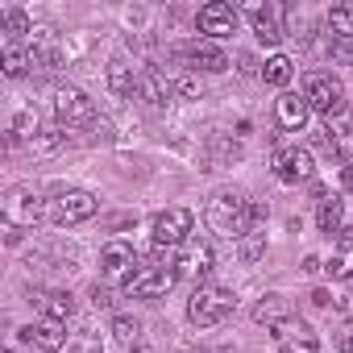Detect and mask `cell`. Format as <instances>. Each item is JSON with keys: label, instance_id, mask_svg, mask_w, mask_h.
I'll use <instances>...</instances> for the list:
<instances>
[{"label": "cell", "instance_id": "1", "mask_svg": "<svg viewBox=\"0 0 353 353\" xmlns=\"http://www.w3.org/2000/svg\"><path fill=\"white\" fill-rule=\"evenodd\" d=\"M208 225H212V233H221V237H245L250 225H254L250 200H241L237 192H216V196L208 200Z\"/></svg>", "mask_w": 353, "mask_h": 353}, {"label": "cell", "instance_id": "2", "mask_svg": "<svg viewBox=\"0 0 353 353\" xmlns=\"http://www.w3.org/2000/svg\"><path fill=\"white\" fill-rule=\"evenodd\" d=\"M233 303H237V299H233V291L212 287V283H200V287H196V295H192V303H188V316H192V324L212 328V324L229 320Z\"/></svg>", "mask_w": 353, "mask_h": 353}, {"label": "cell", "instance_id": "3", "mask_svg": "<svg viewBox=\"0 0 353 353\" xmlns=\"http://www.w3.org/2000/svg\"><path fill=\"white\" fill-rule=\"evenodd\" d=\"M0 212H5V225H9V229H34V225L46 216V204L38 200L34 188L17 183V188L5 192V200H0Z\"/></svg>", "mask_w": 353, "mask_h": 353}, {"label": "cell", "instance_id": "4", "mask_svg": "<svg viewBox=\"0 0 353 353\" xmlns=\"http://www.w3.org/2000/svg\"><path fill=\"white\" fill-rule=\"evenodd\" d=\"M303 100H307L312 112H320V117H336V112L345 108V88H341L336 75L316 71V75L303 79Z\"/></svg>", "mask_w": 353, "mask_h": 353}, {"label": "cell", "instance_id": "5", "mask_svg": "<svg viewBox=\"0 0 353 353\" xmlns=\"http://www.w3.org/2000/svg\"><path fill=\"white\" fill-rule=\"evenodd\" d=\"M170 287H174V270H170V266H158V262L137 266V270L125 279V295H133V299H158V295H166Z\"/></svg>", "mask_w": 353, "mask_h": 353}, {"label": "cell", "instance_id": "6", "mask_svg": "<svg viewBox=\"0 0 353 353\" xmlns=\"http://www.w3.org/2000/svg\"><path fill=\"white\" fill-rule=\"evenodd\" d=\"M50 216H54V225H83V221H92L96 216V196L92 192H79V188H71V192H59L54 196V204H50Z\"/></svg>", "mask_w": 353, "mask_h": 353}, {"label": "cell", "instance_id": "7", "mask_svg": "<svg viewBox=\"0 0 353 353\" xmlns=\"http://www.w3.org/2000/svg\"><path fill=\"white\" fill-rule=\"evenodd\" d=\"M50 104H54V117H59V125H83V121H92V117H96L92 100H88L79 88H71V83H59Z\"/></svg>", "mask_w": 353, "mask_h": 353}, {"label": "cell", "instance_id": "8", "mask_svg": "<svg viewBox=\"0 0 353 353\" xmlns=\"http://www.w3.org/2000/svg\"><path fill=\"white\" fill-rule=\"evenodd\" d=\"M192 225H196V216H192L188 208H166V212L154 216V241L166 245V250H174V245H183V241H188Z\"/></svg>", "mask_w": 353, "mask_h": 353}, {"label": "cell", "instance_id": "9", "mask_svg": "<svg viewBox=\"0 0 353 353\" xmlns=\"http://www.w3.org/2000/svg\"><path fill=\"white\" fill-rule=\"evenodd\" d=\"M274 341H279V349L283 353H320V336H316V328L307 324V320H283V324H274Z\"/></svg>", "mask_w": 353, "mask_h": 353}, {"label": "cell", "instance_id": "10", "mask_svg": "<svg viewBox=\"0 0 353 353\" xmlns=\"http://www.w3.org/2000/svg\"><path fill=\"white\" fill-rule=\"evenodd\" d=\"M237 21H241V13H237L233 5H225V0H212V5H204L200 17H196L200 34H208L212 42H216V38H233V34H237Z\"/></svg>", "mask_w": 353, "mask_h": 353}, {"label": "cell", "instance_id": "11", "mask_svg": "<svg viewBox=\"0 0 353 353\" xmlns=\"http://www.w3.org/2000/svg\"><path fill=\"white\" fill-rule=\"evenodd\" d=\"M274 174H279L283 183H303V179H312V154L299 150V145L274 150Z\"/></svg>", "mask_w": 353, "mask_h": 353}, {"label": "cell", "instance_id": "12", "mask_svg": "<svg viewBox=\"0 0 353 353\" xmlns=\"http://www.w3.org/2000/svg\"><path fill=\"white\" fill-rule=\"evenodd\" d=\"M170 270H174V279H204L212 270V245H192L183 254H174Z\"/></svg>", "mask_w": 353, "mask_h": 353}, {"label": "cell", "instance_id": "13", "mask_svg": "<svg viewBox=\"0 0 353 353\" xmlns=\"http://www.w3.org/2000/svg\"><path fill=\"white\" fill-rule=\"evenodd\" d=\"M100 266H104V274H108V279H129V274H133V266H137V254H133V245H129V241H108V245H104V254H100Z\"/></svg>", "mask_w": 353, "mask_h": 353}, {"label": "cell", "instance_id": "14", "mask_svg": "<svg viewBox=\"0 0 353 353\" xmlns=\"http://www.w3.org/2000/svg\"><path fill=\"white\" fill-rule=\"evenodd\" d=\"M307 100L303 96H295V92H283L279 100H274V117H279V125L287 129V133H299L303 125H307Z\"/></svg>", "mask_w": 353, "mask_h": 353}, {"label": "cell", "instance_id": "15", "mask_svg": "<svg viewBox=\"0 0 353 353\" xmlns=\"http://www.w3.org/2000/svg\"><path fill=\"white\" fill-rule=\"evenodd\" d=\"M183 59H188L196 71H212V75L229 67V59H225V50H221L216 42H192V46L183 50Z\"/></svg>", "mask_w": 353, "mask_h": 353}, {"label": "cell", "instance_id": "16", "mask_svg": "<svg viewBox=\"0 0 353 353\" xmlns=\"http://www.w3.org/2000/svg\"><path fill=\"white\" fill-rule=\"evenodd\" d=\"M21 336H26V341H34V345H38V349H46V353H59V349L67 345V328H63L59 320L30 324V328H21Z\"/></svg>", "mask_w": 353, "mask_h": 353}, {"label": "cell", "instance_id": "17", "mask_svg": "<svg viewBox=\"0 0 353 353\" xmlns=\"http://www.w3.org/2000/svg\"><path fill=\"white\" fill-rule=\"evenodd\" d=\"M254 320L258 324H283V320H291V299L287 295H262L254 303Z\"/></svg>", "mask_w": 353, "mask_h": 353}, {"label": "cell", "instance_id": "18", "mask_svg": "<svg viewBox=\"0 0 353 353\" xmlns=\"http://www.w3.org/2000/svg\"><path fill=\"white\" fill-rule=\"evenodd\" d=\"M38 299V307L46 312V320H71L75 316V299H71V291H46V295H34Z\"/></svg>", "mask_w": 353, "mask_h": 353}, {"label": "cell", "instance_id": "19", "mask_svg": "<svg viewBox=\"0 0 353 353\" xmlns=\"http://www.w3.org/2000/svg\"><path fill=\"white\" fill-rule=\"evenodd\" d=\"M137 96H141L150 108H162L166 96H170V83H166L158 71H141V79H137Z\"/></svg>", "mask_w": 353, "mask_h": 353}, {"label": "cell", "instance_id": "20", "mask_svg": "<svg viewBox=\"0 0 353 353\" xmlns=\"http://www.w3.org/2000/svg\"><path fill=\"white\" fill-rule=\"evenodd\" d=\"M250 17H254V34H258V42H266V46H279V42H283V30H279V21H274L270 9L250 5Z\"/></svg>", "mask_w": 353, "mask_h": 353}, {"label": "cell", "instance_id": "21", "mask_svg": "<svg viewBox=\"0 0 353 353\" xmlns=\"http://www.w3.org/2000/svg\"><path fill=\"white\" fill-rule=\"evenodd\" d=\"M291 75H295V63H291L287 54H270V59H266V67H262V79H266L270 88H287V83H291Z\"/></svg>", "mask_w": 353, "mask_h": 353}, {"label": "cell", "instance_id": "22", "mask_svg": "<svg viewBox=\"0 0 353 353\" xmlns=\"http://www.w3.org/2000/svg\"><path fill=\"white\" fill-rule=\"evenodd\" d=\"M341 216H345L341 200H336V196H320V208H316V225H320L324 233H341Z\"/></svg>", "mask_w": 353, "mask_h": 353}, {"label": "cell", "instance_id": "23", "mask_svg": "<svg viewBox=\"0 0 353 353\" xmlns=\"http://www.w3.org/2000/svg\"><path fill=\"white\" fill-rule=\"evenodd\" d=\"M137 79H141V75H133L129 63H112V67H108V88H112L117 96H133V92H137Z\"/></svg>", "mask_w": 353, "mask_h": 353}, {"label": "cell", "instance_id": "24", "mask_svg": "<svg viewBox=\"0 0 353 353\" xmlns=\"http://www.w3.org/2000/svg\"><path fill=\"white\" fill-rule=\"evenodd\" d=\"M112 341H117V349H125V353H129V349L141 341V324H137V320H129V316H117V320H112Z\"/></svg>", "mask_w": 353, "mask_h": 353}, {"label": "cell", "instance_id": "25", "mask_svg": "<svg viewBox=\"0 0 353 353\" xmlns=\"http://www.w3.org/2000/svg\"><path fill=\"white\" fill-rule=\"evenodd\" d=\"M324 26H328L332 42H345V38H353V13H349V9H332Z\"/></svg>", "mask_w": 353, "mask_h": 353}, {"label": "cell", "instance_id": "26", "mask_svg": "<svg viewBox=\"0 0 353 353\" xmlns=\"http://www.w3.org/2000/svg\"><path fill=\"white\" fill-rule=\"evenodd\" d=\"M30 71V50H21V46H5V75L9 79H21Z\"/></svg>", "mask_w": 353, "mask_h": 353}, {"label": "cell", "instance_id": "27", "mask_svg": "<svg viewBox=\"0 0 353 353\" xmlns=\"http://www.w3.org/2000/svg\"><path fill=\"white\" fill-rule=\"evenodd\" d=\"M324 133H332V141L341 145V141L353 133V112H349V108H341L336 117H328V129H324Z\"/></svg>", "mask_w": 353, "mask_h": 353}, {"label": "cell", "instance_id": "28", "mask_svg": "<svg viewBox=\"0 0 353 353\" xmlns=\"http://www.w3.org/2000/svg\"><path fill=\"white\" fill-rule=\"evenodd\" d=\"M266 254V237L262 233H245V241H241V258L245 262H258Z\"/></svg>", "mask_w": 353, "mask_h": 353}, {"label": "cell", "instance_id": "29", "mask_svg": "<svg viewBox=\"0 0 353 353\" xmlns=\"http://www.w3.org/2000/svg\"><path fill=\"white\" fill-rule=\"evenodd\" d=\"M5 34H9V38L30 34V17H26L21 9H9V13H5Z\"/></svg>", "mask_w": 353, "mask_h": 353}, {"label": "cell", "instance_id": "30", "mask_svg": "<svg viewBox=\"0 0 353 353\" xmlns=\"http://www.w3.org/2000/svg\"><path fill=\"white\" fill-rule=\"evenodd\" d=\"M92 303H96V307H100V312H108V307H112V291H108V287H100V283H96V287H92Z\"/></svg>", "mask_w": 353, "mask_h": 353}, {"label": "cell", "instance_id": "31", "mask_svg": "<svg viewBox=\"0 0 353 353\" xmlns=\"http://www.w3.org/2000/svg\"><path fill=\"white\" fill-rule=\"evenodd\" d=\"M332 59H336V63H353V38L332 42Z\"/></svg>", "mask_w": 353, "mask_h": 353}, {"label": "cell", "instance_id": "32", "mask_svg": "<svg viewBox=\"0 0 353 353\" xmlns=\"http://www.w3.org/2000/svg\"><path fill=\"white\" fill-rule=\"evenodd\" d=\"M341 188H345V192H353V166H345V170H341Z\"/></svg>", "mask_w": 353, "mask_h": 353}, {"label": "cell", "instance_id": "33", "mask_svg": "<svg viewBox=\"0 0 353 353\" xmlns=\"http://www.w3.org/2000/svg\"><path fill=\"white\" fill-rule=\"evenodd\" d=\"M341 349H345V353H349V349H353V324H349V328H345V336H341Z\"/></svg>", "mask_w": 353, "mask_h": 353}]
</instances>
